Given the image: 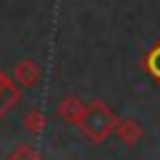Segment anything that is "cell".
Returning a JSON list of instances; mask_svg holds the SVG:
<instances>
[{"instance_id": "obj_1", "label": "cell", "mask_w": 160, "mask_h": 160, "mask_svg": "<svg viewBox=\"0 0 160 160\" xmlns=\"http://www.w3.org/2000/svg\"><path fill=\"white\" fill-rule=\"evenodd\" d=\"M80 122H82V130L92 138V140H102L110 128H112V115L108 112V108L102 105H92L88 108L82 115H80Z\"/></svg>"}, {"instance_id": "obj_2", "label": "cell", "mask_w": 160, "mask_h": 160, "mask_svg": "<svg viewBox=\"0 0 160 160\" xmlns=\"http://www.w3.org/2000/svg\"><path fill=\"white\" fill-rule=\"evenodd\" d=\"M148 65H150V70H152V72H155V75L160 78V48H158V50H155V52L150 55V60H148Z\"/></svg>"}]
</instances>
